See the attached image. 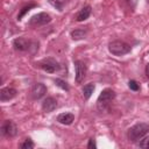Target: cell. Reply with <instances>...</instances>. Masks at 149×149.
<instances>
[{
  "label": "cell",
  "instance_id": "cell-1",
  "mask_svg": "<svg viewBox=\"0 0 149 149\" xmlns=\"http://www.w3.org/2000/svg\"><path fill=\"white\" fill-rule=\"evenodd\" d=\"M148 133H149V125L144 123V122H140V123H136L135 126H133L132 128H129L127 136H128L129 141L137 142L139 140L144 137Z\"/></svg>",
  "mask_w": 149,
  "mask_h": 149
},
{
  "label": "cell",
  "instance_id": "cell-2",
  "mask_svg": "<svg viewBox=\"0 0 149 149\" xmlns=\"http://www.w3.org/2000/svg\"><path fill=\"white\" fill-rule=\"evenodd\" d=\"M115 98V92L111 88H105L104 91H101V93L99 94L98 99H97V107L100 112H104L108 105L111 104V101Z\"/></svg>",
  "mask_w": 149,
  "mask_h": 149
},
{
  "label": "cell",
  "instance_id": "cell-3",
  "mask_svg": "<svg viewBox=\"0 0 149 149\" xmlns=\"http://www.w3.org/2000/svg\"><path fill=\"white\" fill-rule=\"evenodd\" d=\"M108 50L115 56H122L130 52V45L123 41H113L108 44Z\"/></svg>",
  "mask_w": 149,
  "mask_h": 149
},
{
  "label": "cell",
  "instance_id": "cell-4",
  "mask_svg": "<svg viewBox=\"0 0 149 149\" xmlns=\"http://www.w3.org/2000/svg\"><path fill=\"white\" fill-rule=\"evenodd\" d=\"M51 21V16L47 13H38V14H35L34 16L30 17L29 20V26L31 27H40V26H44L47 23H49Z\"/></svg>",
  "mask_w": 149,
  "mask_h": 149
},
{
  "label": "cell",
  "instance_id": "cell-5",
  "mask_svg": "<svg viewBox=\"0 0 149 149\" xmlns=\"http://www.w3.org/2000/svg\"><path fill=\"white\" fill-rule=\"evenodd\" d=\"M38 66L48 73H54L59 69V64L54 58H45V59L41 61L38 63Z\"/></svg>",
  "mask_w": 149,
  "mask_h": 149
},
{
  "label": "cell",
  "instance_id": "cell-6",
  "mask_svg": "<svg viewBox=\"0 0 149 149\" xmlns=\"http://www.w3.org/2000/svg\"><path fill=\"white\" fill-rule=\"evenodd\" d=\"M1 133H2V135L7 136V137H13V136L16 135L17 128H16V126H15V123L13 121L7 120L1 126Z\"/></svg>",
  "mask_w": 149,
  "mask_h": 149
},
{
  "label": "cell",
  "instance_id": "cell-7",
  "mask_svg": "<svg viewBox=\"0 0 149 149\" xmlns=\"http://www.w3.org/2000/svg\"><path fill=\"white\" fill-rule=\"evenodd\" d=\"M74 69H76V83L80 84L86 76V64L83 61H76Z\"/></svg>",
  "mask_w": 149,
  "mask_h": 149
},
{
  "label": "cell",
  "instance_id": "cell-8",
  "mask_svg": "<svg viewBox=\"0 0 149 149\" xmlns=\"http://www.w3.org/2000/svg\"><path fill=\"white\" fill-rule=\"evenodd\" d=\"M47 93V86L42 83H36L31 87V97L34 99H41Z\"/></svg>",
  "mask_w": 149,
  "mask_h": 149
},
{
  "label": "cell",
  "instance_id": "cell-9",
  "mask_svg": "<svg viewBox=\"0 0 149 149\" xmlns=\"http://www.w3.org/2000/svg\"><path fill=\"white\" fill-rule=\"evenodd\" d=\"M13 47L17 51H26L30 48V42L23 37H17L13 41Z\"/></svg>",
  "mask_w": 149,
  "mask_h": 149
},
{
  "label": "cell",
  "instance_id": "cell-10",
  "mask_svg": "<svg viewBox=\"0 0 149 149\" xmlns=\"http://www.w3.org/2000/svg\"><path fill=\"white\" fill-rule=\"evenodd\" d=\"M16 90L13 87H3L0 90V100L1 101H7L13 99L16 95Z\"/></svg>",
  "mask_w": 149,
  "mask_h": 149
},
{
  "label": "cell",
  "instance_id": "cell-11",
  "mask_svg": "<svg viewBox=\"0 0 149 149\" xmlns=\"http://www.w3.org/2000/svg\"><path fill=\"white\" fill-rule=\"evenodd\" d=\"M56 107H57V101H56V99L52 98V97L45 98V99L43 100V102H42V109H43L44 112H47V113L52 112Z\"/></svg>",
  "mask_w": 149,
  "mask_h": 149
},
{
  "label": "cell",
  "instance_id": "cell-12",
  "mask_svg": "<svg viewBox=\"0 0 149 149\" xmlns=\"http://www.w3.org/2000/svg\"><path fill=\"white\" fill-rule=\"evenodd\" d=\"M91 15V6H85L83 7L76 15V21L80 22V21H85L86 19H88V16Z\"/></svg>",
  "mask_w": 149,
  "mask_h": 149
},
{
  "label": "cell",
  "instance_id": "cell-13",
  "mask_svg": "<svg viewBox=\"0 0 149 149\" xmlns=\"http://www.w3.org/2000/svg\"><path fill=\"white\" fill-rule=\"evenodd\" d=\"M74 120V115L72 113H61L57 116V121L62 125H71Z\"/></svg>",
  "mask_w": 149,
  "mask_h": 149
},
{
  "label": "cell",
  "instance_id": "cell-14",
  "mask_svg": "<svg viewBox=\"0 0 149 149\" xmlns=\"http://www.w3.org/2000/svg\"><path fill=\"white\" fill-rule=\"evenodd\" d=\"M94 84L93 83H90V84H86L84 87H83V95H84V98L86 99V100H88L90 99V97L92 95V93H93V91H94Z\"/></svg>",
  "mask_w": 149,
  "mask_h": 149
},
{
  "label": "cell",
  "instance_id": "cell-15",
  "mask_svg": "<svg viewBox=\"0 0 149 149\" xmlns=\"http://www.w3.org/2000/svg\"><path fill=\"white\" fill-rule=\"evenodd\" d=\"M87 31L85 29H74L73 31H71V37L74 40V41H78V40H81V38H85Z\"/></svg>",
  "mask_w": 149,
  "mask_h": 149
},
{
  "label": "cell",
  "instance_id": "cell-16",
  "mask_svg": "<svg viewBox=\"0 0 149 149\" xmlns=\"http://www.w3.org/2000/svg\"><path fill=\"white\" fill-rule=\"evenodd\" d=\"M66 1L68 0H48V2L52 6V7H55L57 10H63V8H64V6L66 5Z\"/></svg>",
  "mask_w": 149,
  "mask_h": 149
},
{
  "label": "cell",
  "instance_id": "cell-17",
  "mask_svg": "<svg viewBox=\"0 0 149 149\" xmlns=\"http://www.w3.org/2000/svg\"><path fill=\"white\" fill-rule=\"evenodd\" d=\"M34 7H36L35 3H30V5H28V6H24V7L20 10V13H19V15H17V20H21V19L24 16V14L28 13V12H29L31 8H34Z\"/></svg>",
  "mask_w": 149,
  "mask_h": 149
},
{
  "label": "cell",
  "instance_id": "cell-18",
  "mask_svg": "<svg viewBox=\"0 0 149 149\" xmlns=\"http://www.w3.org/2000/svg\"><path fill=\"white\" fill-rule=\"evenodd\" d=\"M55 84H56L57 86H59L62 90H64V91H69V85H68L66 81H64V80L57 78V79H55Z\"/></svg>",
  "mask_w": 149,
  "mask_h": 149
},
{
  "label": "cell",
  "instance_id": "cell-19",
  "mask_svg": "<svg viewBox=\"0 0 149 149\" xmlns=\"http://www.w3.org/2000/svg\"><path fill=\"white\" fill-rule=\"evenodd\" d=\"M34 146H35V144H34V142H33L30 139H26L24 142H22L20 147H21L22 149H33Z\"/></svg>",
  "mask_w": 149,
  "mask_h": 149
},
{
  "label": "cell",
  "instance_id": "cell-20",
  "mask_svg": "<svg viewBox=\"0 0 149 149\" xmlns=\"http://www.w3.org/2000/svg\"><path fill=\"white\" fill-rule=\"evenodd\" d=\"M139 147L144 148V149H149V135L141 139V141L139 142Z\"/></svg>",
  "mask_w": 149,
  "mask_h": 149
},
{
  "label": "cell",
  "instance_id": "cell-21",
  "mask_svg": "<svg viewBox=\"0 0 149 149\" xmlns=\"http://www.w3.org/2000/svg\"><path fill=\"white\" fill-rule=\"evenodd\" d=\"M128 86H129V88L133 90V91H139V88H140L139 84H137L135 80H129V81H128Z\"/></svg>",
  "mask_w": 149,
  "mask_h": 149
},
{
  "label": "cell",
  "instance_id": "cell-22",
  "mask_svg": "<svg viewBox=\"0 0 149 149\" xmlns=\"http://www.w3.org/2000/svg\"><path fill=\"white\" fill-rule=\"evenodd\" d=\"M87 148H88V149H95V148H97L95 141H94L93 139H90V140H88V143H87Z\"/></svg>",
  "mask_w": 149,
  "mask_h": 149
},
{
  "label": "cell",
  "instance_id": "cell-23",
  "mask_svg": "<svg viewBox=\"0 0 149 149\" xmlns=\"http://www.w3.org/2000/svg\"><path fill=\"white\" fill-rule=\"evenodd\" d=\"M146 74H147V77L149 78V63H148L147 66H146Z\"/></svg>",
  "mask_w": 149,
  "mask_h": 149
}]
</instances>
